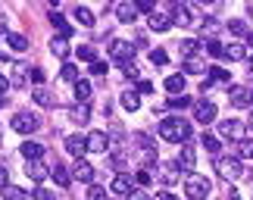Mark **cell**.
<instances>
[{
	"mask_svg": "<svg viewBox=\"0 0 253 200\" xmlns=\"http://www.w3.org/2000/svg\"><path fill=\"white\" fill-rule=\"evenodd\" d=\"M184 72H188V75H203L207 66H203V60L197 53H191V56H184Z\"/></svg>",
	"mask_w": 253,
	"mask_h": 200,
	"instance_id": "cell-15",
	"label": "cell"
},
{
	"mask_svg": "<svg viewBox=\"0 0 253 200\" xmlns=\"http://www.w3.org/2000/svg\"><path fill=\"white\" fill-rule=\"evenodd\" d=\"M19 154H22L25 160H41V154H44V147H41V144H35V141H25V144L19 147Z\"/></svg>",
	"mask_w": 253,
	"mask_h": 200,
	"instance_id": "cell-20",
	"label": "cell"
},
{
	"mask_svg": "<svg viewBox=\"0 0 253 200\" xmlns=\"http://www.w3.org/2000/svg\"><path fill=\"white\" fill-rule=\"evenodd\" d=\"M172 22L178 25V28H191V13L184 6H175V16H172Z\"/></svg>",
	"mask_w": 253,
	"mask_h": 200,
	"instance_id": "cell-27",
	"label": "cell"
},
{
	"mask_svg": "<svg viewBox=\"0 0 253 200\" xmlns=\"http://www.w3.org/2000/svg\"><path fill=\"white\" fill-rule=\"evenodd\" d=\"M53 182L60 185V188H69L72 185V169H66V166H53Z\"/></svg>",
	"mask_w": 253,
	"mask_h": 200,
	"instance_id": "cell-17",
	"label": "cell"
},
{
	"mask_svg": "<svg viewBox=\"0 0 253 200\" xmlns=\"http://www.w3.org/2000/svg\"><path fill=\"white\" fill-rule=\"evenodd\" d=\"M9 125H13V128L19 131V135H35V131L41 128V119H38L35 113H16Z\"/></svg>",
	"mask_w": 253,
	"mask_h": 200,
	"instance_id": "cell-4",
	"label": "cell"
},
{
	"mask_svg": "<svg viewBox=\"0 0 253 200\" xmlns=\"http://www.w3.org/2000/svg\"><path fill=\"white\" fill-rule=\"evenodd\" d=\"M87 150H91V154H106V150H110V138H106L103 131H91V135H87Z\"/></svg>",
	"mask_w": 253,
	"mask_h": 200,
	"instance_id": "cell-11",
	"label": "cell"
},
{
	"mask_svg": "<svg viewBox=\"0 0 253 200\" xmlns=\"http://www.w3.org/2000/svg\"><path fill=\"white\" fill-rule=\"evenodd\" d=\"M153 200H175V197H172L169 191H160V194H157V197H153Z\"/></svg>",
	"mask_w": 253,
	"mask_h": 200,
	"instance_id": "cell-56",
	"label": "cell"
},
{
	"mask_svg": "<svg viewBox=\"0 0 253 200\" xmlns=\"http://www.w3.org/2000/svg\"><path fill=\"white\" fill-rule=\"evenodd\" d=\"M50 53H53V56H60V60H66V56H69V41H66L63 35H60V38H53V41H50Z\"/></svg>",
	"mask_w": 253,
	"mask_h": 200,
	"instance_id": "cell-21",
	"label": "cell"
},
{
	"mask_svg": "<svg viewBox=\"0 0 253 200\" xmlns=\"http://www.w3.org/2000/svg\"><path fill=\"white\" fill-rule=\"evenodd\" d=\"M178 172H181L178 163H169L166 169H163V182H166V185H175V182H178Z\"/></svg>",
	"mask_w": 253,
	"mask_h": 200,
	"instance_id": "cell-33",
	"label": "cell"
},
{
	"mask_svg": "<svg viewBox=\"0 0 253 200\" xmlns=\"http://www.w3.org/2000/svg\"><path fill=\"white\" fill-rule=\"evenodd\" d=\"M203 147H207L210 150V154H219V138H212V135H203Z\"/></svg>",
	"mask_w": 253,
	"mask_h": 200,
	"instance_id": "cell-42",
	"label": "cell"
},
{
	"mask_svg": "<svg viewBox=\"0 0 253 200\" xmlns=\"http://www.w3.org/2000/svg\"><path fill=\"white\" fill-rule=\"evenodd\" d=\"M3 197L6 200H28V194L22 191V188H9V185L3 188Z\"/></svg>",
	"mask_w": 253,
	"mask_h": 200,
	"instance_id": "cell-37",
	"label": "cell"
},
{
	"mask_svg": "<svg viewBox=\"0 0 253 200\" xmlns=\"http://www.w3.org/2000/svg\"><path fill=\"white\" fill-rule=\"evenodd\" d=\"M47 3H50V6H56V3H60V0H47Z\"/></svg>",
	"mask_w": 253,
	"mask_h": 200,
	"instance_id": "cell-60",
	"label": "cell"
},
{
	"mask_svg": "<svg viewBox=\"0 0 253 200\" xmlns=\"http://www.w3.org/2000/svg\"><path fill=\"white\" fill-rule=\"evenodd\" d=\"M166 91L172 94V97L184 94V75H169V79H166Z\"/></svg>",
	"mask_w": 253,
	"mask_h": 200,
	"instance_id": "cell-23",
	"label": "cell"
},
{
	"mask_svg": "<svg viewBox=\"0 0 253 200\" xmlns=\"http://www.w3.org/2000/svg\"><path fill=\"white\" fill-rule=\"evenodd\" d=\"M79 56H82V60H87V63H94V47H91V44L79 47Z\"/></svg>",
	"mask_w": 253,
	"mask_h": 200,
	"instance_id": "cell-47",
	"label": "cell"
},
{
	"mask_svg": "<svg viewBox=\"0 0 253 200\" xmlns=\"http://www.w3.org/2000/svg\"><path fill=\"white\" fill-rule=\"evenodd\" d=\"M91 75H100V79H103V75H106V63L94 60V63H91Z\"/></svg>",
	"mask_w": 253,
	"mask_h": 200,
	"instance_id": "cell-48",
	"label": "cell"
},
{
	"mask_svg": "<svg viewBox=\"0 0 253 200\" xmlns=\"http://www.w3.org/2000/svg\"><path fill=\"white\" fill-rule=\"evenodd\" d=\"M150 169H138V172H134V182H138V185H150Z\"/></svg>",
	"mask_w": 253,
	"mask_h": 200,
	"instance_id": "cell-45",
	"label": "cell"
},
{
	"mask_svg": "<svg viewBox=\"0 0 253 200\" xmlns=\"http://www.w3.org/2000/svg\"><path fill=\"white\" fill-rule=\"evenodd\" d=\"M50 25H53V28H56V32H60L63 38H69V35H72V25L66 22V19H63L60 13H53V9H50Z\"/></svg>",
	"mask_w": 253,
	"mask_h": 200,
	"instance_id": "cell-22",
	"label": "cell"
},
{
	"mask_svg": "<svg viewBox=\"0 0 253 200\" xmlns=\"http://www.w3.org/2000/svg\"><path fill=\"white\" fill-rule=\"evenodd\" d=\"M6 88H9V79H6V75H0V97L6 94Z\"/></svg>",
	"mask_w": 253,
	"mask_h": 200,
	"instance_id": "cell-52",
	"label": "cell"
},
{
	"mask_svg": "<svg viewBox=\"0 0 253 200\" xmlns=\"http://www.w3.org/2000/svg\"><path fill=\"white\" fill-rule=\"evenodd\" d=\"M28 175H32V182H44V178L50 175V169H47L41 160H32V166H28Z\"/></svg>",
	"mask_w": 253,
	"mask_h": 200,
	"instance_id": "cell-18",
	"label": "cell"
},
{
	"mask_svg": "<svg viewBox=\"0 0 253 200\" xmlns=\"http://www.w3.org/2000/svg\"><path fill=\"white\" fill-rule=\"evenodd\" d=\"M247 125H250V128H253V110H250V122H247Z\"/></svg>",
	"mask_w": 253,
	"mask_h": 200,
	"instance_id": "cell-59",
	"label": "cell"
},
{
	"mask_svg": "<svg viewBox=\"0 0 253 200\" xmlns=\"http://www.w3.org/2000/svg\"><path fill=\"white\" fill-rule=\"evenodd\" d=\"M128 200H150V197L144 194V191H131V194H128Z\"/></svg>",
	"mask_w": 253,
	"mask_h": 200,
	"instance_id": "cell-55",
	"label": "cell"
},
{
	"mask_svg": "<svg viewBox=\"0 0 253 200\" xmlns=\"http://www.w3.org/2000/svg\"><path fill=\"white\" fill-rule=\"evenodd\" d=\"M110 56H113L116 63L128 66V63L134 60V47H131L128 41H113V44H110Z\"/></svg>",
	"mask_w": 253,
	"mask_h": 200,
	"instance_id": "cell-6",
	"label": "cell"
},
{
	"mask_svg": "<svg viewBox=\"0 0 253 200\" xmlns=\"http://www.w3.org/2000/svg\"><path fill=\"white\" fill-rule=\"evenodd\" d=\"M197 3H200V6H212V3H216V0H197Z\"/></svg>",
	"mask_w": 253,
	"mask_h": 200,
	"instance_id": "cell-57",
	"label": "cell"
},
{
	"mask_svg": "<svg viewBox=\"0 0 253 200\" xmlns=\"http://www.w3.org/2000/svg\"><path fill=\"white\" fill-rule=\"evenodd\" d=\"M69 119L79 122V125H84V122H87V107H84V103H82V107H72L69 110Z\"/></svg>",
	"mask_w": 253,
	"mask_h": 200,
	"instance_id": "cell-34",
	"label": "cell"
},
{
	"mask_svg": "<svg viewBox=\"0 0 253 200\" xmlns=\"http://www.w3.org/2000/svg\"><path fill=\"white\" fill-rule=\"evenodd\" d=\"M210 79L216 81V84H228L231 75H228V69H222V66H212V69H210Z\"/></svg>",
	"mask_w": 253,
	"mask_h": 200,
	"instance_id": "cell-30",
	"label": "cell"
},
{
	"mask_svg": "<svg viewBox=\"0 0 253 200\" xmlns=\"http://www.w3.org/2000/svg\"><path fill=\"white\" fill-rule=\"evenodd\" d=\"M131 175H116L113 178V194H122V197H128L131 194Z\"/></svg>",
	"mask_w": 253,
	"mask_h": 200,
	"instance_id": "cell-16",
	"label": "cell"
},
{
	"mask_svg": "<svg viewBox=\"0 0 253 200\" xmlns=\"http://www.w3.org/2000/svg\"><path fill=\"white\" fill-rule=\"evenodd\" d=\"M247 47H250V50H253V32L247 35Z\"/></svg>",
	"mask_w": 253,
	"mask_h": 200,
	"instance_id": "cell-58",
	"label": "cell"
},
{
	"mask_svg": "<svg viewBox=\"0 0 253 200\" xmlns=\"http://www.w3.org/2000/svg\"><path fill=\"white\" fill-rule=\"evenodd\" d=\"M6 182H9V175H6V166H0V188H6Z\"/></svg>",
	"mask_w": 253,
	"mask_h": 200,
	"instance_id": "cell-54",
	"label": "cell"
},
{
	"mask_svg": "<svg viewBox=\"0 0 253 200\" xmlns=\"http://www.w3.org/2000/svg\"><path fill=\"white\" fill-rule=\"evenodd\" d=\"M244 131H247V125L238 119H222V125H219V135L228 141H244Z\"/></svg>",
	"mask_w": 253,
	"mask_h": 200,
	"instance_id": "cell-5",
	"label": "cell"
},
{
	"mask_svg": "<svg viewBox=\"0 0 253 200\" xmlns=\"http://www.w3.org/2000/svg\"><path fill=\"white\" fill-rule=\"evenodd\" d=\"M63 79H66V81H79V69H75L72 63H66V66H63Z\"/></svg>",
	"mask_w": 253,
	"mask_h": 200,
	"instance_id": "cell-43",
	"label": "cell"
},
{
	"mask_svg": "<svg viewBox=\"0 0 253 200\" xmlns=\"http://www.w3.org/2000/svg\"><path fill=\"white\" fill-rule=\"evenodd\" d=\"M160 138L172 141V144H184L191 138V125L184 119H163L160 122Z\"/></svg>",
	"mask_w": 253,
	"mask_h": 200,
	"instance_id": "cell-1",
	"label": "cell"
},
{
	"mask_svg": "<svg viewBox=\"0 0 253 200\" xmlns=\"http://www.w3.org/2000/svg\"><path fill=\"white\" fill-rule=\"evenodd\" d=\"M6 44H9V50H28V38L25 35H16V32H6Z\"/></svg>",
	"mask_w": 253,
	"mask_h": 200,
	"instance_id": "cell-19",
	"label": "cell"
},
{
	"mask_svg": "<svg viewBox=\"0 0 253 200\" xmlns=\"http://www.w3.org/2000/svg\"><path fill=\"white\" fill-rule=\"evenodd\" d=\"M116 19H119L122 25H131L134 19H138V6H134V0H122V3L116 6Z\"/></svg>",
	"mask_w": 253,
	"mask_h": 200,
	"instance_id": "cell-7",
	"label": "cell"
},
{
	"mask_svg": "<svg viewBox=\"0 0 253 200\" xmlns=\"http://www.w3.org/2000/svg\"><path fill=\"white\" fill-rule=\"evenodd\" d=\"M32 97H35L38 103H41V107H53V103H56V100L50 97V94H47V91H44V84H38V88H35V94H32Z\"/></svg>",
	"mask_w": 253,
	"mask_h": 200,
	"instance_id": "cell-31",
	"label": "cell"
},
{
	"mask_svg": "<svg viewBox=\"0 0 253 200\" xmlns=\"http://www.w3.org/2000/svg\"><path fill=\"white\" fill-rule=\"evenodd\" d=\"M184 194H188V200H207L210 197V182L203 175H188V182H184Z\"/></svg>",
	"mask_w": 253,
	"mask_h": 200,
	"instance_id": "cell-3",
	"label": "cell"
},
{
	"mask_svg": "<svg viewBox=\"0 0 253 200\" xmlns=\"http://www.w3.org/2000/svg\"><path fill=\"white\" fill-rule=\"evenodd\" d=\"M150 63H153V66H166V63H169L166 50H160V47H153V50H150Z\"/></svg>",
	"mask_w": 253,
	"mask_h": 200,
	"instance_id": "cell-38",
	"label": "cell"
},
{
	"mask_svg": "<svg viewBox=\"0 0 253 200\" xmlns=\"http://www.w3.org/2000/svg\"><path fill=\"white\" fill-rule=\"evenodd\" d=\"M175 163H178V169H184V172H191L194 169V163H197V150H194L188 141H184L181 144V150H178V160H175Z\"/></svg>",
	"mask_w": 253,
	"mask_h": 200,
	"instance_id": "cell-8",
	"label": "cell"
},
{
	"mask_svg": "<svg viewBox=\"0 0 253 200\" xmlns=\"http://www.w3.org/2000/svg\"><path fill=\"white\" fill-rule=\"evenodd\" d=\"M44 79H47L44 69H38V66H35V69H32V81H35V84H44Z\"/></svg>",
	"mask_w": 253,
	"mask_h": 200,
	"instance_id": "cell-49",
	"label": "cell"
},
{
	"mask_svg": "<svg viewBox=\"0 0 253 200\" xmlns=\"http://www.w3.org/2000/svg\"><path fill=\"white\" fill-rule=\"evenodd\" d=\"M194 119L200 122V125H207V122L216 119V103H210V100H200L197 107H194Z\"/></svg>",
	"mask_w": 253,
	"mask_h": 200,
	"instance_id": "cell-9",
	"label": "cell"
},
{
	"mask_svg": "<svg viewBox=\"0 0 253 200\" xmlns=\"http://www.w3.org/2000/svg\"><path fill=\"white\" fill-rule=\"evenodd\" d=\"M216 28H219V22H216V19H203V22H200V32H207V35H212Z\"/></svg>",
	"mask_w": 253,
	"mask_h": 200,
	"instance_id": "cell-46",
	"label": "cell"
},
{
	"mask_svg": "<svg viewBox=\"0 0 253 200\" xmlns=\"http://www.w3.org/2000/svg\"><path fill=\"white\" fill-rule=\"evenodd\" d=\"M0 35H3V22H0Z\"/></svg>",
	"mask_w": 253,
	"mask_h": 200,
	"instance_id": "cell-62",
	"label": "cell"
},
{
	"mask_svg": "<svg viewBox=\"0 0 253 200\" xmlns=\"http://www.w3.org/2000/svg\"><path fill=\"white\" fill-rule=\"evenodd\" d=\"M157 3H160V0H134V6L144 9V13H153V9H157Z\"/></svg>",
	"mask_w": 253,
	"mask_h": 200,
	"instance_id": "cell-44",
	"label": "cell"
},
{
	"mask_svg": "<svg viewBox=\"0 0 253 200\" xmlns=\"http://www.w3.org/2000/svg\"><path fill=\"white\" fill-rule=\"evenodd\" d=\"M250 75H253V56H250Z\"/></svg>",
	"mask_w": 253,
	"mask_h": 200,
	"instance_id": "cell-61",
	"label": "cell"
},
{
	"mask_svg": "<svg viewBox=\"0 0 253 200\" xmlns=\"http://www.w3.org/2000/svg\"><path fill=\"white\" fill-rule=\"evenodd\" d=\"M235 157L238 160H253V141H238V147H235Z\"/></svg>",
	"mask_w": 253,
	"mask_h": 200,
	"instance_id": "cell-26",
	"label": "cell"
},
{
	"mask_svg": "<svg viewBox=\"0 0 253 200\" xmlns=\"http://www.w3.org/2000/svg\"><path fill=\"white\" fill-rule=\"evenodd\" d=\"M87 97H91V81L79 79L75 81V100H87Z\"/></svg>",
	"mask_w": 253,
	"mask_h": 200,
	"instance_id": "cell-32",
	"label": "cell"
},
{
	"mask_svg": "<svg viewBox=\"0 0 253 200\" xmlns=\"http://www.w3.org/2000/svg\"><path fill=\"white\" fill-rule=\"evenodd\" d=\"M228 32H231V35H250L244 19H231V22H228Z\"/></svg>",
	"mask_w": 253,
	"mask_h": 200,
	"instance_id": "cell-36",
	"label": "cell"
},
{
	"mask_svg": "<svg viewBox=\"0 0 253 200\" xmlns=\"http://www.w3.org/2000/svg\"><path fill=\"white\" fill-rule=\"evenodd\" d=\"M216 172L225 178V182H238V178L244 175V169H241L238 157H216Z\"/></svg>",
	"mask_w": 253,
	"mask_h": 200,
	"instance_id": "cell-2",
	"label": "cell"
},
{
	"mask_svg": "<svg viewBox=\"0 0 253 200\" xmlns=\"http://www.w3.org/2000/svg\"><path fill=\"white\" fill-rule=\"evenodd\" d=\"M87 200H106V188L103 185H91L87 188Z\"/></svg>",
	"mask_w": 253,
	"mask_h": 200,
	"instance_id": "cell-40",
	"label": "cell"
},
{
	"mask_svg": "<svg viewBox=\"0 0 253 200\" xmlns=\"http://www.w3.org/2000/svg\"><path fill=\"white\" fill-rule=\"evenodd\" d=\"M197 41H191V38H184V41H178V50H181V56H191V53H197Z\"/></svg>",
	"mask_w": 253,
	"mask_h": 200,
	"instance_id": "cell-35",
	"label": "cell"
},
{
	"mask_svg": "<svg viewBox=\"0 0 253 200\" xmlns=\"http://www.w3.org/2000/svg\"><path fill=\"white\" fill-rule=\"evenodd\" d=\"M138 91L141 94H153V81H138Z\"/></svg>",
	"mask_w": 253,
	"mask_h": 200,
	"instance_id": "cell-51",
	"label": "cell"
},
{
	"mask_svg": "<svg viewBox=\"0 0 253 200\" xmlns=\"http://www.w3.org/2000/svg\"><path fill=\"white\" fill-rule=\"evenodd\" d=\"M122 72H125V79H131V81H134V79H138V75H141V72H138V69H134V66H131V63H128V66H122Z\"/></svg>",
	"mask_w": 253,
	"mask_h": 200,
	"instance_id": "cell-50",
	"label": "cell"
},
{
	"mask_svg": "<svg viewBox=\"0 0 253 200\" xmlns=\"http://www.w3.org/2000/svg\"><path fill=\"white\" fill-rule=\"evenodd\" d=\"M147 22H150V28H153V32H166V28L172 25V19H169L166 13H163V9H153Z\"/></svg>",
	"mask_w": 253,
	"mask_h": 200,
	"instance_id": "cell-14",
	"label": "cell"
},
{
	"mask_svg": "<svg viewBox=\"0 0 253 200\" xmlns=\"http://www.w3.org/2000/svg\"><path fill=\"white\" fill-rule=\"evenodd\" d=\"M169 107L172 110H184V107H191V97H188V94H178V97L169 100Z\"/></svg>",
	"mask_w": 253,
	"mask_h": 200,
	"instance_id": "cell-41",
	"label": "cell"
},
{
	"mask_svg": "<svg viewBox=\"0 0 253 200\" xmlns=\"http://www.w3.org/2000/svg\"><path fill=\"white\" fill-rule=\"evenodd\" d=\"M203 50H207L210 56H225V47H222L219 41H207V44H203Z\"/></svg>",
	"mask_w": 253,
	"mask_h": 200,
	"instance_id": "cell-39",
	"label": "cell"
},
{
	"mask_svg": "<svg viewBox=\"0 0 253 200\" xmlns=\"http://www.w3.org/2000/svg\"><path fill=\"white\" fill-rule=\"evenodd\" d=\"M25 81H28V69H25V66H13V79H9V84L25 88Z\"/></svg>",
	"mask_w": 253,
	"mask_h": 200,
	"instance_id": "cell-28",
	"label": "cell"
},
{
	"mask_svg": "<svg viewBox=\"0 0 253 200\" xmlns=\"http://www.w3.org/2000/svg\"><path fill=\"white\" fill-rule=\"evenodd\" d=\"M72 178H79V182L91 185V182H94V166L87 163V160H75V166H72Z\"/></svg>",
	"mask_w": 253,
	"mask_h": 200,
	"instance_id": "cell-10",
	"label": "cell"
},
{
	"mask_svg": "<svg viewBox=\"0 0 253 200\" xmlns=\"http://www.w3.org/2000/svg\"><path fill=\"white\" fill-rule=\"evenodd\" d=\"M225 56L231 63H238V60H247V47H241V44H228L225 47Z\"/></svg>",
	"mask_w": 253,
	"mask_h": 200,
	"instance_id": "cell-25",
	"label": "cell"
},
{
	"mask_svg": "<svg viewBox=\"0 0 253 200\" xmlns=\"http://www.w3.org/2000/svg\"><path fill=\"white\" fill-rule=\"evenodd\" d=\"M228 100L235 103V107H250L253 94H250V88H231L228 91Z\"/></svg>",
	"mask_w": 253,
	"mask_h": 200,
	"instance_id": "cell-13",
	"label": "cell"
},
{
	"mask_svg": "<svg viewBox=\"0 0 253 200\" xmlns=\"http://www.w3.org/2000/svg\"><path fill=\"white\" fill-rule=\"evenodd\" d=\"M75 19H79L84 28H91V25H94V13H91L87 6H75Z\"/></svg>",
	"mask_w": 253,
	"mask_h": 200,
	"instance_id": "cell-29",
	"label": "cell"
},
{
	"mask_svg": "<svg viewBox=\"0 0 253 200\" xmlns=\"http://www.w3.org/2000/svg\"><path fill=\"white\" fill-rule=\"evenodd\" d=\"M66 150H69L75 160H82V154L87 150V138H82V135H69V138H66Z\"/></svg>",
	"mask_w": 253,
	"mask_h": 200,
	"instance_id": "cell-12",
	"label": "cell"
},
{
	"mask_svg": "<svg viewBox=\"0 0 253 200\" xmlns=\"http://www.w3.org/2000/svg\"><path fill=\"white\" fill-rule=\"evenodd\" d=\"M35 200H53V194H50V191H44V188H41V191L35 194Z\"/></svg>",
	"mask_w": 253,
	"mask_h": 200,
	"instance_id": "cell-53",
	"label": "cell"
},
{
	"mask_svg": "<svg viewBox=\"0 0 253 200\" xmlns=\"http://www.w3.org/2000/svg\"><path fill=\"white\" fill-rule=\"evenodd\" d=\"M119 100H122V107L128 110V113H134V110L141 107V97H138V91H125V94H122Z\"/></svg>",
	"mask_w": 253,
	"mask_h": 200,
	"instance_id": "cell-24",
	"label": "cell"
}]
</instances>
